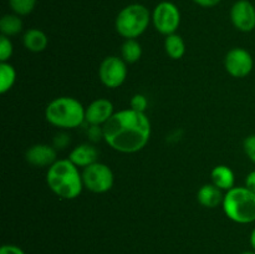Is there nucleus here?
<instances>
[{
	"mask_svg": "<svg viewBox=\"0 0 255 254\" xmlns=\"http://www.w3.org/2000/svg\"><path fill=\"white\" fill-rule=\"evenodd\" d=\"M102 137L112 149L136 153L146 147L151 137V122L143 112L132 109L115 112L102 126Z\"/></svg>",
	"mask_w": 255,
	"mask_h": 254,
	"instance_id": "f257e3e1",
	"label": "nucleus"
},
{
	"mask_svg": "<svg viewBox=\"0 0 255 254\" xmlns=\"http://www.w3.org/2000/svg\"><path fill=\"white\" fill-rule=\"evenodd\" d=\"M46 183L49 188L61 199H75L84 188L82 176L79 167L69 158L57 159L49 167L46 173Z\"/></svg>",
	"mask_w": 255,
	"mask_h": 254,
	"instance_id": "f03ea898",
	"label": "nucleus"
},
{
	"mask_svg": "<svg viewBox=\"0 0 255 254\" xmlns=\"http://www.w3.org/2000/svg\"><path fill=\"white\" fill-rule=\"evenodd\" d=\"M45 119L57 128H76L85 121V107L74 97H57L45 109Z\"/></svg>",
	"mask_w": 255,
	"mask_h": 254,
	"instance_id": "7ed1b4c3",
	"label": "nucleus"
},
{
	"mask_svg": "<svg viewBox=\"0 0 255 254\" xmlns=\"http://www.w3.org/2000/svg\"><path fill=\"white\" fill-rule=\"evenodd\" d=\"M223 211L231 221L239 224L255 222V193L244 187H233L226 192Z\"/></svg>",
	"mask_w": 255,
	"mask_h": 254,
	"instance_id": "20e7f679",
	"label": "nucleus"
},
{
	"mask_svg": "<svg viewBox=\"0 0 255 254\" xmlns=\"http://www.w3.org/2000/svg\"><path fill=\"white\" fill-rule=\"evenodd\" d=\"M151 20L152 14L144 5L129 4L117 14L115 27L125 40L137 39L146 31Z\"/></svg>",
	"mask_w": 255,
	"mask_h": 254,
	"instance_id": "39448f33",
	"label": "nucleus"
},
{
	"mask_svg": "<svg viewBox=\"0 0 255 254\" xmlns=\"http://www.w3.org/2000/svg\"><path fill=\"white\" fill-rule=\"evenodd\" d=\"M81 176L84 187L92 193H106L112 188L115 182L112 169L101 162L85 167Z\"/></svg>",
	"mask_w": 255,
	"mask_h": 254,
	"instance_id": "423d86ee",
	"label": "nucleus"
},
{
	"mask_svg": "<svg viewBox=\"0 0 255 254\" xmlns=\"http://www.w3.org/2000/svg\"><path fill=\"white\" fill-rule=\"evenodd\" d=\"M152 22L154 29L162 35L176 34L181 25V11L172 1H161L152 11Z\"/></svg>",
	"mask_w": 255,
	"mask_h": 254,
	"instance_id": "0eeeda50",
	"label": "nucleus"
},
{
	"mask_svg": "<svg viewBox=\"0 0 255 254\" xmlns=\"http://www.w3.org/2000/svg\"><path fill=\"white\" fill-rule=\"evenodd\" d=\"M99 77L102 85L109 89H117L127 77V65L122 57L107 56L102 60L99 69Z\"/></svg>",
	"mask_w": 255,
	"mask_h": 254,
	"instance_id": "6e6552de",
	"label": "nucleus"
},
{
	"mask_svg": "<svg viewBox=\"0 0 255 254\" xmlns=\"http://www.w3.org/2000/svg\"><path fill=\"white\" fill-rule=\"evenodd\" d=\"M224 67L231 76L243 79L253 71V56L248 50L243 47H234L227 52L226 59H224Z\"/></svg>",
	"mask_w": 255,
	"mask_h": 254,
	"instance_id": "1a4fd4ad",
	"label": "nucleus"
},
{
	"mask_svg": "<svg viewBox=\"0 0 255 254\" xmlns=\"http://www.w3.org/2000/svg\"><path fill=\"white\" fill-rule=\"evenodd\" d=\"M231 20L239 31H253L255 29V6L249 0H238L231 9Z\"/></svg>",
	"mask_w": 255,
	"mask_h": 254,
	"instance_id": "9d476101",
	"label": "nucleus"
},
{
	"mask_svg": "<svg viewBox=\"0 0 255 254\" xmlns=\"http://www.w3.org/2000/svg\"><path fill=\"white\" fill-rule=\"evenodd\" d=\"M114 114V104L110 100L97 99L85 109V121L91 126H104Z\"/></svg>",
	"mask_w": 255,
	"mask_h": 254,
	"instance_id": "9b49d317",
	"label": "nucleus"
},
{
	"mask_svg": "<svg viewBox=\"0 0 255 254\" xmlns=\"http://www.w3.org/2000/svg\"><path fill=\"white\" fill-rule=\"evenodd\" d=\"M25 158L31 166L50 167L57 161V153L56 149L50 144L37 143L27 148Z\"/></svg>",
	"mask_w": 255,
	"mask_h": 254,
	"instance_id": "f8f14e48",
	"label": "nucleus"
},
{
	"mask_svg": "<svg viewBox=\"0 0 255 254\" xmlns=\"http://www.w3.org/2000/svg\"><path fill=\"white\" fill-rule=\"evenodd\" d=\"M97 157H99V151L95 146L90 143H82L75 147L69 154V159L80 168H85V167L94 164L97 162Z\"/></svg>",
	"mask_w": 255,
	"mask_h": 254,
	"instance_id": "ddd939ff",
	"label": "nucleus"
},
{
	"mask_svg": "<svg viewBox=\"0 0 255 254\" xmlns=\"http://www.w3.org/2000/svg\"><path fill=\"white\" fill-rule=\"evenodd\" d=\"M197 199L199 204H202L206 208H216L219 204H223L224 194L222 189L214 186L213 183L204 184L199 188L197 193Z\"/></svg>",
	"mask_w": 255,
	"mask_h": 254,
	"instance_id": "4468645a",
	"label": "nucleus"
},
{
	"mask_svg": "<svg viewBox=\"0 0 255 254\" xmlns=\"http://www.w3.org/2000/svg\"><path fill=\"white\" fill-rule=\"evenodd\" d=\"M211 179L212 183L222 191L228 192L229 189L236 187L234 186V183H236L234 172L226 164H218V166L214 167L211 172Z\"/></svg>",
	"mask_w": 255,
	"mask_h": 254,
	"instance_id": "2eb2a0df",
	"label": "nucleus"
},
{
	"mask_svg": "<svg viewBox=\"0 0 255 254\" xmlns=\"http://www.w3.org/2000/svg\"><path fill=\"white\" fill-rule=\"evenodd\" d=\"M22 44L31 52L44 51L49 44L46 34L40 29H29L22 36Z\"/></svg>",
	"mask_w": 255,
	"mask_h": 254,
	"instance_id": "dca6fc26",
	"label": "nucleus"
},
{
	"mask_svg": "<svg viewBox=\"0 0 255 254\" xmlns=\"http://www.w3.org/2000/svg\"><path fill=\"white\" fill-rule=\"evenodd\" d=\"M164 50L172 60H179L186 54V42L181 35L171 34L164 40Z\"/></svg>",
	"mask_w": 255,
	"mask_h": 254,
	"instance_id": "f3484780",
	"label": "nucleus"
},
{
	"mask_svg": "<svg viewBox=\"0 0 255 254\" xmlns=\"http://www.w3.org/2000/svg\"><path fill=\"white\" fill-rule=\"evenodd\" d=\"M22 29L21 17L16 14H5L0 19V31L5 36H15Z\"/></svg>",
	"mask_w": 255,
	"mask_h": 254,
	"instance_id": "a211bd4d",
	"label": "nucleus"
},
{
	"mask_svg": "<svg viewBox=\"0 0 255 254\" xmlns=\"http://www.w3.org/2000/svg\"><path fill=\"white\" fill-rule=\"evenodd\" d=\"M121 56L126 64H134L142 56V46L136 39L125 40L121 47Z\"/></svg>",
	"mask_w": 255,
	"mask_h": 254,
	"instance_id": "6ab92c4d",
	"label": "nucleus"
},
{
	"mask_svg": "<svg viewBox=\"0 0 255 254\" xmlns=\"http://www.w3.org/2000/svg\"><path fill=\"white\" fill-rule=\"evenodd\" d=\"M16 81V71L9 62H0V94H6Z\"/></svg>",
	"mask_w": 255,
	"mask_h": 254,
	"instance_id": "aec40b11",
	"label": "nucleus"
},
{
	"mask_svg": "<svg viewBox=\"0 0 255 254\" xmlns=\"http://www.w3.org/2000/svg\"><path fill=\"white\" fill-rule=\"evenodd\" d=\"M35 5H36V0H9L10 9L19 16H25L32 12Z\"/></svg>",
	"mask_w": 255,
	"mask_h": 254,
	"instance_id": "412c9836",
	"label": "nucleus"
},
{
	"mask_svg": "<svg viewBox=\"0 0 255 254\" xmlns=\"http://www.w3.org/2000/svg\"><path fill=\"white\" fill-rule=\"evenodd\" d=\"M12 50H14V47H12L11 40L5 35H1L0 36V61L7 62V60L12 55Z\"/></svg>",
	"mask_w": 255,
	"mask_h": 254,
	"instance_id": "4be33fe9",
	"label": "nucleus"
},
{
	"mask_svg": "<svg viewBox=\"0 0 255 254\" xmlns=\"http://www.w3.org/2000/svg\"><path fill=\"white\" fill-rule=\"evenodd\" d=\"M129 109L134 110L137 112H143L147 110V106H148V100L144 95L142 94H136L129 101Z\"/></svg>",
	"mask_w": 255,
	"mask_h": 254,
	"instance_id": "5701e85b",
	"label": "nucleus"
},
{
	"mask_svg": "<svg viewBox=\"0 0 255 254\" xmlns=\"http://www.w3.org/2000/svg\"><path fill=\"white\" fill-rule=\"evenodd\" d=\"M243 148L248 158L255 163V134H251L244 139Z\"/></svg>",
	"mask_w": 255,
	"mask_h": 254,
	"instance_id": "b1692460",
	"label": "nucleus"
},
{
	"mask_svg": "<svg viewBox=\"0 0 255 254\" xmlns=\"http://www.w3.org/2000/svg\"><path fill=\"white\" fill-rule=\"evenodd\" d=\"M0 254H25V252L15 244H4L0 248Z\"/></svg>",
	"mask_w": 255,
	"mask_h": 254,
	"instance_id": "393cba45",
	"label": "nucleus"
},
{
	"mask_svg": "<svg viewBox=\"0 0 255 254\" xmlns=\"http://www.w3.org/2000/svg\"><path fill=\"white\" fill-rule=\"evenodd\" d=\"M69 141L70 139H69V137H67V134L60 133L55 137L54 144H55V147H57V148H65V147L67 146V143H69Z\"/></svg>",
	"mask_w": 255,
	"mask_h": 254,
	"instance_id": "a878e982",
	"label": "nucleus"
},
{
	"mask_svg": "<svg viewBox=\"0 0 255 254\" xmlns=\"http://www.w3.org/2000/svg\"><path fill=\"white\" fill-rule=\"evenodd\" d=\"M193 1L202 7H213L217 6L222 0H193Z\"/></svg>",
	"mask_w": 255,
	"mask_h": 254,
	"instance_id": "bb28decb",
	"label": "nucleus"
},
{
	"mask_svg": "<svg viewBox=\"0 0 255 254\" xmlns=\"http://www.w3.org/2000/svg\"><path fill=\"white\" fill-rule=\"evenodd\" d=\"M246 187L255 193V171H252L246 177Z\"/></svg>",
	"mask_w": 255,
	"mask_h": 254,
	"instance_id": "cd10ccee",
	"label": "nucleus"
},
{
	"mask_svg": "<svg viewBox=\"0 0 255 254\" xmlns=\"http://www.w3.org/2000/svg\"><path fill=\"white\" fill-rule=\"evenodd\" d=\"M249 241H251V246H252V248H253V251H255V227H254L253 231H252V233H251V238H249Z\"/></svg>",
	"mask_w": 255,
	"mask_h": 254,
	"instance_id": "c85d7f7f",
	"label": "nucleus"
},
{
	"mask_svg": "<svg viewBox=\"0 0 255 254\" xmlns=\"http://www.w3.org/2000/svg\"><path fill=\"white\" fill-rule=\"evenodd\" d=\"M241 254H255V251H247V252H243V253Z\"/></svg>",
	"mask_w": 255,
	"mask_h": 254,
	"instance_id": "c756f323",
	"label": "nucleus"
}]
</instances>
